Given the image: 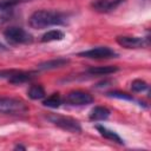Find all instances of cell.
Wrapping results in <instances>:
<instances>
[{"mask_svg":"<svg viewBox=\"0 0 151 151\" xmlns=\"http://www.w3.org/2000/svg\"><path fill=\"white\" fill-rule=\"evenodd\" d=\"M65 15L58 11H50V9H40L32 13L28 19V25L32 28L41 29L50 26L55 25H64L65 24Z\"/></svg>","mask_w":151,"mask_h":151,"instance_id":"obj_1","label":"cell"},{"mask_svg":"<svg viewBox=\"0 0 151 151\" xmlns=\"http://www.w3.org/2000/svg\"><path fill=\"white\" fill-rule=\"evenodd\" d=\"M4 35L6 40L11 44H31L33 41V37L31 33L17 26L8 27L4 32Z\"/></svg>","mask_w":151,"mask_h":151,"instance_id":"obj_2","label":"cell"},{"mask_svg":"<svg viewBox=\"0 0 151 151\" xmlns=\"http://www.w3.org/2000/svg\"><path fill=\"white\" fill-rule=\"evenodd\" d=\"M27 111L26 105L14 98L8 97H0V113L6 114H21Z\"/></svg>","mask_w":151,"mask_h":151,"instance_id":"obj_3","label":"cell"},{"mask_svg":"<svg viewBox=\"0 0 151 151\" xmlns=\"http://www.w3.org/2000/svg\"><path fill=\"white\" fill-rule=\"evenodd\" d=\"M48 119L55 124L57 126H59L63 130H66L68 132H81V126L79 124L78 120L71 118V117H64V116H50Z\"/></svg>","mask_w":151,"mask_h":151,"instance_id":"obj_4","label":"cell"},{"mask_svg":"<svg viewBox=\"0 0 151 151\" xmlns=\"http://www.w3.org/2000/svg\"><path fill=\"white\" fill-rule=\"evenodd\" d=\"M79 55L88 59H110V58L117 57V53L107 46H99V47H94V48L80 52Z\"/></svg>","mask_w":151,"mask_h":151,"instance_id":"obj_5","label":"cell"},{"mask_svg":"<svg viewBox=\"0 0 151 151\" xmlns=\"http://www.w3.org/2000/svg\"><path fill=\"white\" fill-rule=\"evenodd\" d=\"M66 101L70 105L83 106V105H88V104L93 103V97L88 92L77 90V91H71L66 96Z\"/></svg>","mask_w":151,"mask_h":151,"instance_id":"obj_6","label":"cell"},{"mask_svg":"<svg viewBox=\"0 0 151 151\" xmlns=\"http://www.w3.org/2000/svg\"><path fill=\"white\" fill-rule=\"evenodd\" d=\"M116 41L125 48H139V47H146L149 45L147 38L145 39V38H139V37L120 35V37H117Z\"/></svg>","mask_w":151,"mask_h":151,"instance_id":"obj_7","label":"cell"},{"mask_svg":"<svg viewBox=\"0 0 151 151\" xmlns=\"http://www.w3.org/2000/svg\"><path fill=\"white\" fill-rule=\"evenodd\" d=\"M125 0H92L91 7L100 13H107L116 9Z\"/></svg>","mask_w":151,"mask_h":151,"instance_id":"obj_8","label":"cell"},{"mask_svg":"<svg viewBox=\"0 0 151 151\" xmlns=\"http://www.w3.org/2000/svg\"><path fill=\"white\" fill-rule=\"evenodd\" d=\"M14 6L15 5L9 0H0V25L11 20Z\"/></svg>","mask_w":151,"mask_h":151,"instance_id":"obj_9","label":"cell"},{"mask_svg":"<svg viewBox=\"0 0 151 151\" xmlns=\"http://www.w3.org/2000/svg\"><path fill=\"white\" fill-rule=\"evenodd\" d=\"M70 63L68 59L66 58H57V59H52V60H47L44 63H40L37 68L40 71H46V70H53V68H59L63 66H66Z\"/></svg>","mask_w":151,"mask_h":151,"instance_id":"obj_10","label":"cell"},{"mask_svg":"<svg viewBox=\"0 0 151 151\" xmlns=\"http://www.w3.org/2000/svg\"><path fill=\"white\" fill-rule=\"evenodd\" d=\"M110 110L105 106H94L91 112H90V119L93 122H98V120H105L110 117Z\"/></svg>","mask_w":151,"mask_h":151,"instance_id":"obj_11","label":"cell"},{"mask_svg":"<svg viewBox=\"0 0 151 151\" xmlns=\"http://www.w3.org/2000/svg\"><path fill=\"white\" fill-rule=\"evenodd\" d=\"M96 129L98 130V132L100 133V136H103L104 138L109 139V140H112V142H116L118 144H124V140L112 130H109L107 127L103 126V125H97Z\"/></svg>","mask_w":151,"mask_h":151,"instance_id":"obj_12","label":"cell"},{"mask_svg":"<svg viewBox=\"0 0 151 151\" xmlns=\"http://www.w3.org/2000/svg\"><path fill=\"white\" fill-rule=\"evenodd\" d=\"M32 78H33L32 73L22 72V71H13V73L8 77V81L12 84H21L31 80Z\"/></svg>","mask_w":151,"mask_h":151,"instance_id":"obj_13","label":"cell"},{"mask_svg":"<svg viewBox=\"0 0 151 151\" xmlns=\"http://www.w3.org/2000/svg\"><path fill=\"white\" fill-rule=\"evenodd\" d=\"M119 68L117 66H96L87 70V73L91 76H106L117 72Z\"/></svg>","mask_w":151,"mask_h":151,"instance_id":"obj_14","label":"cell"},{"mask_svg":"<svg viewBox=\"0 0 151 151\" xmlns=\"http://www.w3.org/2000/svg\"><path fill=\"white\" fill-rule=\"evenodd\" d=\"M65 37L64 32L59 31V29H51L47 31L42 37H41V41L42 42H48V41H55V40H63Z\"/></svg>","mask_w":151,"mask_h":151,"instance_id":"obj_15","label":"cell"},{"mask_svg":"<svg viewBox=\"0 0 151 151\" xmlns=\"http://www.w3.org/2000/svg\"><path fill=\"white\" fill-rule=\"evenodd\" d=\"M27 94L31 99L33 100H38L45 97V90L41 85H32L29 87V90L27 91Z\"/></svg>","mask_w":151,"mask_h":151,"instance_id":"obj_16","label":"cell"},{"mask_svg":"<svg viewBox=\"0 0 151 151\" xmlns=\"http://www.w3.org/2000/svg\"><path fill=\"white\" fill-rule=\"evenodd\" d=\"M42 104H44L45 106H47V107L57 109V107H59L60 104H61V97H60L59 93H53V94H51L48 98H46V99L42 101Z\"/></svg>","mask_w":151,"mask_h":151,"instance_id":"obj_17","label":"cell"},{"mask_svg":"<svg viewBox=\"0 0 151 151\" xmlns=\"http://www.w3.org/2000/svg\"><path fill=\"white\" fill-rule=\"evenodd\" d=\"M147 88V84L142 79H134L131 83V90L133 92H143Z\"/></svg>","mask_w":151,"mask_h":151,"instance_id":"obj_18","label":"cell"},{"mask_svg":"<svg viewBox=\"0 0 151 151\" xmlns=\"http://www.w3.org/2000/svg\"><path fill=\"white\" fill-rule=\"evenodd\" d=\"M109 97L112 98H118V99H125V100H133V97L131 94H127L125 92H119V91H112V92H107Z\"/></svg>","mask_w":151,"mask_h":151,"instance_id":"obj_19","label":"cell"},{"mask_svg":"<svg viewBox=\"0 0 151 151\" xmlns=\"http://www.w3.org/2000/svg\"><path fill=\"white\" fill-rule=\"evenodd\" d=\"M9 1H12L14 5H17V4H19V2H22V1H29V0H9Z\"/></svg>","mask_w":151,"mask_h":151,"instance_id":"obj_20","label":"cell"},{"mask_svg":"<svg viewBox=\"0 0 151 151\" xmlns=\"http://www.w3.org/2000/svg\"><path fill=\"white\" fill-rule=\"evenodd\" d=\"M15 149H22V150H25V146H21V145H17V146H15Z\"/></svg>","mask_w":151,"mask_h":151,"instance_id":"obj_21","label":"cell"},{"mask_svg":"<svg viewBox=\"0 0 151 151\" xmlns=\"http://www.w3.org/2000/svg\"><path fill=\"white\" fill-rule=\"evenodd\" d=\"M1 50H6V47H5L2 44H0V51H1Z\"/></svg>","mask_w":151,"mask_h":151,"instance_id":"obj_22","label":"cell"}]
</instances>
